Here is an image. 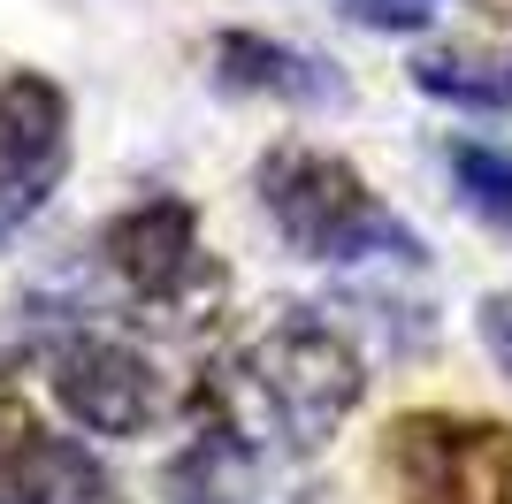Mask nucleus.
<instances>
[{
	"instance_id": "obj_6",
	"label": "nucleus",
	"mask_w": 512,
	"mask_h": 504,
	"mask_svg": "<svg viewBox=\"0 0 512 504\" xmlns=\"http://www.w3.org/2000/svg\"><path fill=\"white\" fill-rule=\"evenodd\" d=\"M54 398L77 428L92 436H138L153 413H161V390H153V367L115 336H85L54 359Z\"/></svg>"
},
{
	"instance_id": "obj_12",
	"label": "nucleus",
	"mask_w": 512,
	"mask_h": 504,
	"mask_svg": "<svg viewBox=\"0 0 512 504\" xmlns=\"http://www.w3.org/2000/svg\"><path fill=\"white\" fill-rule=\"evenodd\" d=\"M360 23H375V31H413V23L436 16V0H344Z\"/></svg>"
},
{
	"instance_id": "obj_13",
	"label": "nucleus",
	"mask_w": 512,
	"mask_h": 504,
	"mask_svg": "<svg viewBox=\"0 0 512 504\" xmlns=\"http://www.w3.org/2000/svg\"><path fill=\"white\" fill-rule=\"evenodd\" d=\"M482 336H490V352H497V367H505V375H512V291L482 298Z\"/></svg>"
},
{
	"instance_id": "obj_10",
	"label": "nucleus",
	"mask_w": 512,
	"mask_h": 504,
	"mask_svg": "<svg viewBox=\"0 0 512 504\" xmlns=\"http://www.w3.org/2000/svg\"><path fill=\"white\" fill-rule=\"evenodd\" d=\"M39 459H46L39 413H31L23 398H8V390H0V504H23V489H31Z\"/></svg>"
},
{
	"instance_id": "obj_4",
	"label": "nucleus",
	"mask_w": 512,
	"mask_h": 504,
	"mask_svg": "<svg viewBox=\"0 0 512 504\" xmlns=\"http://www.w3.org/2000/svg\"><path fill=\"white\" fill-rule=\"evenodd\" d=\"M100 252L146 306H161V314H176V321L192 314L199 298L222 291L214 260L199 252V222H192L184 199H146V207H130L123 222H107Z\"/></svg>"
},
{
	"instance_id": "obj_3",
	"label": "nucleus",
	"mask_w": 512,
	"mask_h": 504,
	"mask_svg": "<svg viewBox=\"0 0 512 504\" xmlns=\"http://www.w3.org/2000/svg\"><path fill=\"white\" fill-rule=\"evenodd\" d=\"M390 474L406 504H512V436L497 420L406 413L390 428Z\"/></svg>"
},
{
	"instance_id": "obj_8",
	"label": "nucleus",
	"mask_w": 512,
	"mask_h": 504,
	"mask_svg": "<svg viewBox=\"0 0 512 504\" xmlns=\"http://www.w3.org/2000/svg\"><path fill=\"white\" fill-rule=\"evenodd\" d=\"M413 84L459 107H512V62H490V54H421Z\"/></svg>"
},
{
	"instance_id": "obj_9",
	"label": "nucleus",
	"mask_w": 512,
	"mask_h": 504,
	"mask_svg": "<svg viewBox=\"0 0 512 504\" xmlns=\"http://www.w3.org/2000/svg\"><path fill=\"white\" fill-rule=\"evenodd\" d=\"M23 504H107V474L77 451V443H54L46 436V459L23 489Z\"/></svg>"
},
{
	"instance_id": "obj_7",
	"label": "nucleus",
	"mask_w": 512,
	"mask_h": 504,
	"mask_svg": "<svg viewBox=\"0 0 512 504\" xmlns=\"http://www.w3.org/2000/svg\"><path fill=\"white\" fill-rule=\"evenodd\" d=\"M214 77L230 92H268V100H299V107H321V100H344V84L299 54V46H276L260 31H222L214 39Z\"/></svg>"
},
{
	"instance_id": "obj_11",
	"label": "nucleus",
	"mask_w": 512,
	"mask_h": 504,
	"mask_svg": "<svg viewBox=\"0 0 512 504\" xmlns=\"http://www.w3.org/2000/svg\"><path fill=\"white\" fill-rule=\"evenodd\" d=\"M451 176H459V191H467V207H482L490 222L512 230V153L459 146V153H451Z\"/></svg>"
},
{
	"instance_id": "obj_5",
	"label": "nucleus",
	"mask_w": 512,
	"mask_h": 504,
	"mask_svg": "<svg viewBox=\"0 0 512 504\" xmlns=\"http://www.w3.org/2000/svg\"><path fill=\"white\" fill-rule=\"evenodd\" d=\"M69 153V107L46 77H8L0 84V230H16L39 207Z\"/></svg>"
},
{
	"instance_id": "obj_1",
	"label": "nucleus",
	"mask_w": 512,
	"mask_h": 504,
	"mask_svg": "<svg viewBox=\"0 0 512 504\" xmlns=\"http://www.w3.org/2000/svg\"><path fill=\"white\" fill-rule=\"evenodd\" d=\"M260 207L268 222L283 230V245L306 252V260H360V252H390V260H413V230L390 222L367 184L337 153H306V146H283L260 161Z\"/></svg>"
},
{
	"instance_id": "obj_2",
	"label": "nucleus",
	"mask_w": 512,
	"mask_h": 504,
	"mask_svg": "<svg viewBox=\"0 0 512 504\" xmlns=\"http://www.w3.org/2000/svg\"><path fill=\"white\" fill-rule=\"evenodd\" d=\"M360 359L337 329L321 321H283L253 344L245 359V390H253V420L276 428L291 451H314L352 405H360Z\"/></svg>"
}]
</instances>
